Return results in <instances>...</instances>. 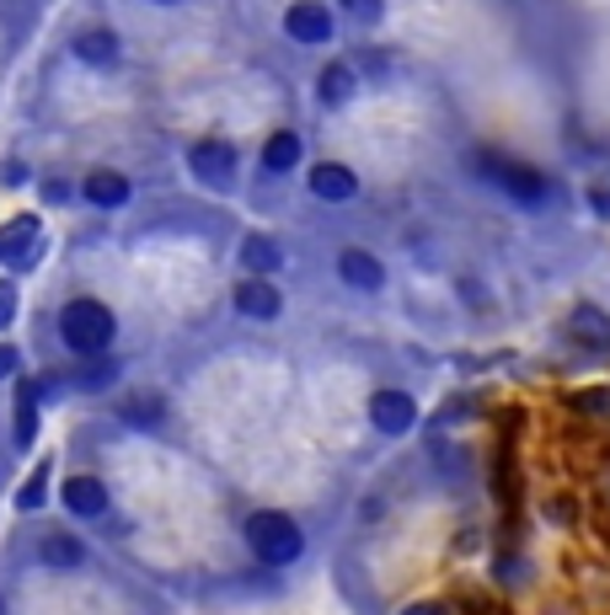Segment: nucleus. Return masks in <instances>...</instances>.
<instances>
[{
    "mask_svg": "<svg viewBox=\"0 0 610 615\" xmlns=\"http://www.w3.org/2000/svg\"><path fill=\"white\" fill-rule=\"evenodd\" d=\"M246 541H252L257 562H268V567H284V562H295V556L305 552L301 525H295L290 514H279V508L252 514V519H246Z\"/></svg>",
    "mask_w": 610,
    "mask_h": 615,
    "instance_id": "nucleus-1",
    "label": "nucleus"
},
{
    "mask_svg": "<svg viewBox=\"0 0 610 615\" xmlns=\"http://www.w3.org/2000/svg\"><path fill=\"white\" fill-rule=\"evenodd\" d=\"M60 337L75 354H102L113 343V310L102 300H70L60 316Z\"/></svg>",
    "mask_w": 610,
    "mask_h": 615,
    "instance_id": "nucleus-2",
    "label": "nucleus"
},
{
    "mask_svg": "<svg viewBox=\"0 0 610 615\" xmlns=\"http://www.w3.org/2000/svg\"><path fill=\"white\" fill-rule=\"evenodd\" d=\"M477 172H483L492 187H503L514 204H525V209H541V204H547V183H541V172H530V167H520V161L483 156V161H477Z\"/></svg>",
    "mask_w": 610,
    "mask_h": 615,
    "instance_id": "nucleus-3",
    "label": "nucleus"
},
{
    "mask_svg": "<svg viewBox=\"0 0 610 615\" xmlns=\"http://www.w3.org/2000/svg\"><path fill=\"white\" fill-rule=\"evenodd\" d=\"M193 177L209 187H231L236 183V150L231 145H220V139H204V145H193Z\"/></svg>",
    "mask_w": 610,
    "mask_h": 615,
    "instance_id": "nucleus-4",
    "label": "nucleus"
},
{
    "mask_svg": "<svg viewBox=\"0 0 610 615\" xmlns=\"http://www.w3.org/2000/svg\"><path fill=\"white\" fill-rule=\"evenodd\" d=\"M369 423L380 433H407L418 423V402L407 391H375L369 396Z\"/></svg>",
    "mask_w": 610,
    "mask_h": 615,
    "instance_id": "nucleus-5",
    "label": "nucleus"
},
{
    "mask_svg": "<svg viewBox=\"0 0 610 615\" xmlns=\"http://www.w3.org/2000/svg\"><path fill=\"white\" fill-rule=\"evenodd\" d=\"M284 33H290L295 44H327V38H332V11L316 5V0H295V5L284 11Z\"/></svg>",
    "mask_w": 610,
    "mask_h": 615,
    "instance_id": "nucleus-6",
    "label": "nucleus"
},
{
    "mask_svg": "<svg viewBox=\"0 0 610 615\" xmlns=\"http://www.w3.org/2000/svg\"><path fill=\"white\" fill-rule=\"evenodd\" d=\"M44 257V231H38V220H11L5 231H0V262H16V268H27V262H38Z\"/></svg>",
    "mask_w": 610,
    "mask_h": 615,
    "instance_id": "nucleus-7",
    "label": "nucleus"
},
{
    "mask_svg": "<svg viewBox=\"0 0 610 615\" xmlns=\"http://www.w3.org/2000/svg\"><path fill=\"white\" fill-rule=\"evenodd\" d=\"M568 337H573L584 354H610V316L600 306H573Z\"/></svg>",
    "mask_w": 610,
    "mask_h": 615,
    "instance_id": "nucleus-8",
    "label": "nucleus"
},
{
    "mask_svg": "<svg viewBox=\"0 0 610 615\" xmlns=\"http://www.w3.org/2000/svg\"><path fill=\"white\" fill-rule=\"evenodd\" d=\"M310 193H316L321 204H349V198H359V177H354L349 167H338V161H321V167L310 172Z\"/></svg>",
    "mask_w": 610,
    "mask_h": 615,
    "instance_id": "nucleus-9",
    "label": "nucleus"
},
{
    "mask_svg": "<svg viewBox=\"0 0 610 615\" xmlns=\"http://www.w3.org/2000/svg\"><path fill=\"white\" fill-rule=\"evenodd\" d=\"M236 310L252 316V321H273L284 310V295L268 279H246V284H236Z\"/></svg>",
    "mask_w": 610,
    "mask_h": 615,
    "instance_id": "nucleus-10",
    "label": "nucleus"
},
{
    "mask_svg": "<svg viewBox=\"0 0 610 615\" xmlns=\"http://www.w3.org/2000/svg\"><path fill=\"white\" fill-rule=\"evenodd\" d=\"M338 273H343L349 290H365V295H375V290L386 284V268H380L369 251H359V246H349V251L338 257Z\"/></svg>",
    "mask_w": 610,
    "mask_h": 615,
    "instance_id": "nucleus-11",
    "label": "nucleus"
},
{
    "mask_svg": "<svg viewBox=\"0 0 610 615\" xmlns=\"http://www.w3.org/2000/svg\"><path fill=\"white\" fill-rule=\"evenodd\" d=\"M123 44L113 27H86L81 38H75V60L81 64H97V70H108V64H119Z\"/></svg>",
    "mask_w": 610,
    "mask_h": 615,
    "instance_id": "nucleus-12",
    "label": "nucleus"
},
{
    "mask_svg": "<svg viewBox=\"0 0 610 615\" xmlns=\"http://www.w3.org/2000/svg\"><path fill=\"white\" fill-rule=\"evenodd\" d=\"M64 508L81 514V519H91V514L108 508V488H102L97 477H70V482H64Z\"/></svg>",
    "mask_w": 610,
    "mask_h": 615,
    "instance_id": "nucleus-13",
    "label": "nucleus"
},
{
    "mask_svg": "<svg viewBox=\"0 0 610 615\" xmlns=\"http://www.w3.org/2000/svg\"><path fill=\"white\" fill-rule=\"evenodd\" d=\"M354 91H359V70H354V64H327L321 81H316V97H321L327 108H343Z\"/></svg>",
    "mask_w": 610,
    "mask_h": 615,
    "instance_id": "nucleus-14",
    "label": "nucleus"
},
{
    "mask_svg": "<svg viewBox=\"0 0 610 615\" xmlns=\"http://www.w3.org/2000/svg\"><path fill=\"white\" fill-rule=\"evenodd\" d=\"M279 262H284V251H279L273 236H246L242 242V268L252 273V279H268Z\"/></svg>",
    "mask_w": 610,
    "mask_h": 615,
    "instance_id": "nucleus-15",
    "label": "nucleus"
},
{
    "mask_svg": "<svg viewBox=\"0 0 610 615\" xmlns=\"http://www.w3.org/2000/svg\"><path fill=\"white\" fill-rule=\"evenodd\" d=\"M86 198L97 209H119V204H129V177L123 172H91L86 177Z\"/></svg>",
    "mask_w": 610,
    "mask_h": 615,
    "instance_id": "nucleus-16",
    "label": "nucleus"
},
{
    "mask_svg": "<svg viewBox=\"0 0 610 615\" xmlns=\"http://www.w3.org/2000/svg\"><path fill=\"white\" fill-rule=\"evenodd\" d=\"M38 562L64 573V567H81V562H86V546H81L75 536H49V541L38 546Z\"/></svg>",
    "mask_w": 610,
    "mask_h": 615,
    "instance_id": "nucleus-17",
    "label": "nucleus"
},
{
    "mask_svg": "<svg viewBox=\"0 0 610 615\" xmlns=\"http://www.w3.org/2000/svg\"><path fill=\"white\" fill-rule=\"evenodd\" d=\"M33 433H38V385L22 380L16 385V444H33Z\"/></svg>",
    "mask_w": 610,
    "mask_h": 615,
    "instance_id": "nucleus-18",
    "label": "nucleus"
},
{
    "mask_svg": "<svg viewBox=\"0 0 610 615\" xmlns=\"http://www.w3.org/2000/svg\"><path fill=\"white\" fill-rule=\"evenodd\" d=\"M301 161V134H273L268 145H263V167L268 172H290Z\"/></svg>",
    "mask_w": 610,
    "mask_h": 615,
    "instance_id": "nucleus-19",
    "label": "nucleus"
},
{
    "mask_svg": "<svg viewBox=\"0 0 610 615\" xmlns=\"http://www.w3.org/2000/svg\"><path fill=\"white\" fill-rule=\"evenodd\" d=\"M568 407L578 418H595V423H610V385H589V391H573Z\"/></svg>",
    "mask_w": 610,
    "mask_h": 615,
    "instance_id": "nucleus-20",
    "label": "nucleus"
},
{
    "mask_svg": "<svg viewBox=\"0 0 610 615\" xmlns=\"http://www.w3.org/2000/svg\"><path fill=\"white\" fill-rule=\"evenodd\" d=\"M123 423H134V429L161 423V396H129V402H123Z\"/></svg>",
    "mask_w": 610,
    "mask_h": 615,
    "instance_id": "nucleus-21",
    "label": "nucleus"
},
{
    "mask_svg": "<svg viewBox=\"0 0 610 615\" xmlns=\"http://www.w3.org/2000/svg\"><path fill=\"white\" fill-rule=\"evenodd\" d=\"M113 380H119V365H108V359H97V365H86V374H75L81 391H102V385H113Z\"/></svg>",
    "mask_w": 610,
    "mask_h": 615,
    "instance_id": "nucleus-22",
    "label": "nucleus"
},
{
    "mask_svg": "<svg viewBox=\"0 0 610 615\" xmlns=\"http://www.w3.org/2000/svg\"><path fill=\"white\" fill-rule=\"evenodd\" d=\"M44 492H49V466H38L27 482H22V497H16V508H38L44 503Z\"/></svg>",
    "mask_w": 610,
    "mask_h": 615,
    "instance_id": "nucleus-23",
    "label": "nucleus"
},
{
    "mask_svg": "<svg viewBox=\"0 0 610 615\" xmlns=\"http://www.w3.org/2000/svg\"><path fill=\"white\" fill-rule=\"evenodd\" d=\"M338 5H343L354 22H365V27H375V22L386 16V0H338Z\"/></svg>",
    "mask_w": 610,
    "mask_h": 615,
    "instance_id": "nucleus-24",
    "label": "nucleus"
},
{
    "mask_svg": "<svg viewBox=\"0 0 610 615\" xmlns=\"http://www.w3.org/2000/svg\"><path fill=\"white\" fill-rule=\"evenodd\" d=\"M11 310H16V290H11V284H0V327L11 321Z\"/></svg>",
    "mask_w": 610,
    "mask_h": 615,
    "instance_id": "nucleus-25",
    "label": "nucleus"
},
{
    "mask_svg": "<svg viewBox=\"0 0 610 615\" xmlns=\"http://www.w3.org/2000/svg\"><path fill=\"white\" fill-rule=\"evenodd\" d=\"M402 615H450V611H444V605H434V600H424V605H407Z\"/></svg>",
    "mask_w": 610,
    "mask_h": 615,
    "instance_id": "nucleus-26",
    "label": "nucleus"
},
{
    "mask_svg": "<svg viewBox=\"0 0 610 615\" xmlns=\"http://www.w3.org/2000/svg\"><path fill=\"white\" fill-rule=\"evenodd\" d=\"M11 369H16V348H0V380H5Z\"/></svg>",
    "mask_w": 610,
    "mask_h": 615,
    "instance_id": "nucleus-27",
    "label": "nucleus"
},
{
    "mask_svg": "<svg viewBox=\"0 0 610 615\" xmlns=\"http://www.w3.org/2000/svg\"><path fill=\"white\" fill-rule=\"evenodd\" d=\"M606 492H610V477H606Z\"/></svg>",
    "mask_w": 610,
    "mask_h": 615,
    "instance_id": "nucleus-28",
    "label": "nucleus"
},
{
    "mask_svg": "<svg viewBox=\"0 0 610 615\" xmlns=\"http://www.w3.org/2000/svg\"><path fill=\"white\" fill-rule=\"evenodd\" d=\"M547 615H562V611H547Z\"/></svg>",
    "mask_w": 610,
    "mask_h": 615,
    "instance_id": "nucleus-29",
    "label": "nucleus"
}]
</instances>
